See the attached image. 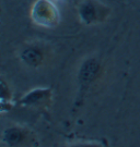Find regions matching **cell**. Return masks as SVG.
<instances>
[{"mask_svg": "<svg viewBox=\"0 0 140 147\" xmlns=\"http://www.w3.org/2000/svg\"><path fill=\"white\" fill-rule=\"evenodd\" d=\"M57 18V12L54 5H52L46 0H41L34 5V19L37 23L42 25L54 24V20Z\"/></svg>", "mask_w": 140, "mask_h": 147, "instance_id": "1", "label": "cell"}]
</instances>
